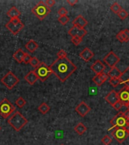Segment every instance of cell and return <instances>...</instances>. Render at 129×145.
I'll return each mask as SVG.
<instances>
[{"label":"cell","mask_w":129,"mask_h":145,"mask_svg":"<svg viewBox=\"0 0 129 145\" xmlns=\"http://www.w3.org/2000/svg\"><path fill=\"white\" fill-rule=\"evenodd\" d=\"M52 74H54L61 82H65L77 70V67L68 57L57 58L50 66Z\"/></svg>","instance_id":"obj_1"},{"label":"cell","mask_w":129,"mask_h":145,"mask_svg":"<svg viewBox=\"0 0 129 145\" xmlns=\"http://www.w3.org/2000/svg\"><path fill=\"white\" fill-rule=\"evenodd\" d=\"M8 123L13 128L15 131H19L28 123V120L24 117L19 111H15L10 117L8 119Z\"/></svg>","instance_id":"obj_2"},{"label":"cell","mask_w":129,"mask_h":145,"mask_svg":"<svg viewBox=\"0 0 129 145\" xmlns=\"http://www.w3.org/2000/svg\"><path fill=\"white\" fill-rule=\"evenodd\" d=\"M32 12L40 20H44L51 12V9L45 4V2L39 1L32 9Z\"/></svg>","instance_id":"obj_3"},{"label":"cell","mask_w":129,"mask_h":145,"mask_svg":"<svg viewBox=\"0 0 129 145\" xmlns=\"http://www.w3.org/2000/svg\"><path fill=\"white\" fill-rule=\"evenodd\" d=\"M34 72L38 77V79L41 82L46 81L48 77L51 76V75L52 74L50 66H48L45 62H40V64L35 68Z\"/></svg>","instance_id":"obj_4"},{"label":"cell","mask_w":129,"mask_h":145,"mask_svg":"<svg viewBox=\"0 0 129 145\" xmlns=\"http://www.w3.org/2000/svg\"><path fill=\"white\" fill-rule=\"evenodd\" d=\"M15 106L9 101L8 99L4 98L0 101V115L4 119H8L15 112Z\"/></svg>","instance_id":"obj_5"},{"label":"cell","mask_w":129,"mask_h":145,"mask_svg":"<svg viewBox=\"0 0 129 145\" xmlns=\"http://www.w3.org/2000/svg\"><path fill=\"white\" fill-rule=\"evenodd\" d=\"M5 27L13 35L17 36L20 33V30L24 27V24H23L20 18H14L10 19L8 22L5 24Z\"/></svg>","instance_id":"obj_6"},{"label":"cell","mask_w":129,"mask_h":145,"mask_svg":"<svg viewBox=\"0 0 129 145\" xmlns=\"http://www.w3.org/2000/svg\"><path fill=\"white\" fill-rule=\"evenodd\" d=\"M20 82V79L16 76L12 72L9 71L1 79V82L8 89H12L15 87Z\"/></svg>","instance_id":"obj_7"},{"label":"cell","mask_w":129,"mask_h":145,"mask_svg":"<svg viewBox=\"0 0 129 145\" xmlns=\"http://www.w3.org/2000/svg\"><path fill=\"white\" fill-rule=\"evenodd\" d=\"M112 129L113 130L111 131V135L120 144L124 142V140H126V138L129 136V131L126 128L115 127V128H112Z\"/></svg>","instance_id":"obj_8"},{"label":"cell","mask_w":129,"mask_h":145,"mask_svg":"<svg viewBox=\"0 0 129 145\" xmlns=\"http://www.w3.org/2000/svg\"><path fill=\"white\" fill-rule=\"evenodd\" d=\"M128 120L124 117L123 112L118 113L114 117L110 120V123L112 125V128L120 127V128H125L127 125Z\"/></svg>","instance_id":"obj_9"},{"label":"cell","mask_w":129,"mask_h":145,"mask_svg":"<svg viewBox=\"0 0 129 145\" xmlns=\"http://www.w3.org/2000/svg\"><path fill=\"white\" fill-rule=\"evenodd\" d=\"M103 61L106 65L112 68L113 67H115V65L119 62L120 58L113 52H109L106 56L104 57Z\"/></svg>","instance_id":"obj_10"},{"label":"cell","mask_w":129,"mask_h":145,"mask_svg":"<svg viewBox=\"0 0 129 145\" xmlns=\"http://www.w3.org/2000/svg\"><path fill=\"white\" fill-rule=\"evenodd\" d=\"M118 95L119 99L123 104V106H126L129 104V87L124 86L118 92Z\"/></svg>","instance_id":"obj_11"},{"label":"cell","mask_w":129,"mask_h":145,"mask_svg":"<svg viewBox=\"0 0 129 145\" xmlns=\"http://www.w3.org/2000/svg\"><path fill=\"white\" fill-rule=\"evenodd\" d=\"M77 113L81 117H85L91 111V107L85 101L80 102L75 109Z\"/></svg>","instance_id":"obj_12"},{"label":"cell","mask_w":129,"mask_h":145,"mask_svg":"<svg viewBox=\"0 0 129 145\" xmlns=\"http://www.w3.org/2000/svg\"><path fill=\"white\" fill-rule=\"evenodd\" d=\"M68 34L71 37L77 36V37H80V38L82 39L87 34V30L85 29H81L79 27L72 26V28H70V30L68 31Z\"/></svg>","instance_id":"obj_13"},{"label":"cell","mask_w":129,"mask_h":145,"mask_svg":"<svg viewBox=\"0 0 129 145\" xmlns=\"http://www.w3.org/2000/svg\"><path fill=\"white\" fill-rule=\"evenodd\" d=\"M104 99L107 103L110 104L111 106H113V104H115L118 101H119V95H118V92L115 91V90H112L110 92H109L107 95H106V97H104Z\"/></svg>","instance_id":"obj_14"},{"label":"cell","mask_w":129,"mask_h":145,"mask_svg":"<svg viewBox=\"0 0 129 145\" xmlns=\"http://www.w3.org/2000/svg\"><path fill=\"white\" fill-rule=\"evenodd\" d=\"M91 69L96 75L100 74L104 72V70H105V65L102 63V61L97 60L91 66Z\"/></svg>","instance_id":"obj_15"},{"label":"cell","mask_w":129,"mask_h":145,"mask_svg":"<svg viewBox=\"0 0 129 145\" xmlns=\"http://www.w3.org/2000/svg\"><path fill=\"white\" fill-rule=\"evenodd\" d=\"M72 24L74 27H79L81 29H85V27L88 25V21L83 16L78 15L74 20H72Z\"/></svg>","instance_id":"obj_16"},{"label":"cell","mask_w":129,"mask_h":145,"mask_svg":"<svg viewBox=\"0 0 129 145\" xmlns=\"http://www.w3.org/2000/svg\"><path fill=\"white\" fill-rule=\"evenodd\" d=\"M94 56V52L88 48H85L80 53H79V57H81L83 61L85 62H88Z\"/></svg>","instance_id":"obj_17"},{"label":"cell","mask_w":129,"mask_h":145,"mask_svg":"<svg viewBox=\"0 0 129 145\" xmlns=\"http://www.w3.org/2000/svg\"><path fill=\"white\" fill-rule=\"evenodd\" d=\"M108 79L109 77L107 74H106L105 72H102L100 74L94 76L93 77L92 80L97 86H101Z\"/></svg>","instance_id":"obj_18"},{"label":"cell","mask_w":129,"mask_h":145,"mask_svg":"<svg viewBox=\"0 0 129 145\" xmlns=\"http://www.w3.org/2000/svg\"><path fill=\"white\" fill-rule=\"evenodd\" d=\"M24 79L30 85V86H33L34 84L36 83L37 80H38V77L36 75L34 70H31L27 73L24 76Z\"/></svg>","instance_id":"obj_19"},{"label":"cell","mask_w":129,"mask_h":145,"mask_svg":"<svg viewBox=\"0 0 129 145\" xmlns=\"http://www.w3.org/2000/svg\"><path fill=\"white\" fill-rule=\"evenodd\" d=\"M122 72H121L118 67H113L110 68V70H109V72H107V76L110 79V78H120L122 76Z\"/></svg>","instance_id":"obj_20"},{"label":"cell","mask_w":129,"mask_h":145,"mask_svg":"<svg viewBox=\"0 0 129 145\" xmlns=\"http://www.w3.org/2000/svg\"><path fill=\"white\" fill-rule=\"evenodd\" d=\"M25 48H27V50H28L29 52H34L37 48H38V43L36 42V41L33 40V39H30L29 42H27L25 45Z\"/></svg>","instance_id":"obj_21"},{"label":"cell","mask_w":129,"mask_h":145,"mask_svg":"<svg viewBox=\"0 0 129 145\" xmlns=\"http://www.w3.org/2000/svg\"><path fill=\"white\" fill-rule=\"evenodd\" d=\"M24 54L25 52H23L21 48H19V49L17 50V51L14 53L13 57L18 63H22Z\"/></svg>","instance_id":"obj_22"},{"label":"cell","mask_w":129,"mask_h":145,"mask_svg":"<svg viewBox=\"0 0 129 145\" xmlns=\"http://www.w3.org/2000/svg\"><path fill=\"white\" fill-rule=\"evenodd\" d=\"M21 14V12H20L19 10H18L15 6H12L11 8L9 9L8 12H7V15L8 16L10 19L11 18H19Z\"/></svg>","instance_id":"obj_23"},{"label":"cell","mask_w":129,"mask_h":145,"mask_svg":"<svg viewBox=\"0 0 129 145\" xmlns=\"http://www.w3.org/2000/svg\"><path fill=\"white\" fill-rule=\"evenodd\" d=\"M120 79L122 80V84H124V86L129 87V67L124 72H122Z\"/></svg>","instance_id":"obj_24"},{"label":"cell","mask_w":129,"mask_h":145,"mask_svg":"<svg viewBox=\"0 0 129 145\" xmlns=\"http://www.w3.org/2000/svg\"><path fill=\"white\" fill-rule=\"evenodd\" d=\"M74 130L79 135H82L87 131V127L82 122H79L74 127Z\"/></svg>","instance_id":"obj_25"},{"label":"cell","mask_w":129,"mask_h":145,"mask_svg":"<svg viewBox=\"0 0 129 145\" xmlns=\"http://www.w3.org/2000/svg\"><path fill=\"white\" fill-rule=\"evenodd\" d=\"M50 109H51L50 108V106H48L46 103H45V102L42 103L38 107V111H39L41 113H42V114H46V113L50 110Z\"/></svg>","instance_id":"obj_26"},{"label":"cell","mask_w":129,"mask_h":145,"mask_svg":"<svg viewBox=\"0 0 129 145\" xmlns=\"http://www.w3.org/2000/svg\"><path fill=\"white\" fill-rule=\"evenodd\" d=\"M109 83L110 84L113 88H115L119 85L122 84V80L120 78H110L109 79Z\"/></svg>","instance_id":"obj_27"},{"label":"cell","mask_w":129,"mask_h":145,"mask_svg":"<svg viewBox=\"0 0 129 145\" xmlns=\"http://www.w3.org/2000/svg\"><path fill=\"white\" fill-rule=\"evenodd\" d=\"M110 9L113 13L117 14H118V13H119L122 8V6H121L119 3H117V2H114V3L110 6Z\"/></svg>","instance_id":"obj_28"},{"label":"cell","mask_w":129,"mask_h":145,"mask_svg":"<svg viewBox=\"0 0 129 145\" xmlns=\"http://www.w3.org/2000/svg\"><path fill=\"white\" fill-rule=\"evenodd\" d=\"M15 104L16 105L18 106V107H20V108H22L23 106L26 105L27 104V101H25L22 97H19L18 99L15 101Z\"/></svg>","instance_id":"obj_29"},{"label":"cell","mask_w":129,"mask_h":145,"mask_svg":"<svg viewBox=\"0 0 129 145\" xmlns=\"http://www.w3.org/2000/svg\"><path fill=\"white\" fill-rule=\"evenodd\" d=\"M29 64H30L33 67L36 68L39 64H40V61H39V60H38L37 57H32L31 60L29 61Z\"/></svg>","instance_id":"obj_30"},{"label":"cell","mask_w":129,"mask_h":145,"mask_svg":"<svg viewBox=\"0 0 129 145\" xmlns=\"http://www.w3.org/2000/svg\"><path fill=\"white\" fill-rule=\"evenodd\" d=\"M69 21H70V18L68 16H60L58 18V22L63 26L66 24Z\"/></svg>","instance_id":"obj_31"},{"label":"cell","mask_w":129,"mask_h":145,"mask_svg":"<svg viewBox=\"0 0 129 145\" xmlns=\"http://www.w3.org/2000/svg\"><path fill=\"white\" fill-rule=\"evenodd\" d=\"M101 141L104 145H109L112 143V138L110 136L105 135L101 139Z\"/></svg>","instance_id":"obj_32"},{"label":"cell","mask_w":129,"mask_h":145,"mask_svg":"<svg viewBox=\"0 0 129 145\" xmlns=\"http://www.w3.org/2000/svg\"><path fill=\"white\" fill-rule=\"evenodd\" d=\"M118 16L119 17V18L121 20H124V19H126V18H128V13L125 10H124V9H122V10L118 13Z\"/></svg>","instance_id":"obj_33"},{"label":"cell","mask_w":129,"mask_h":145,"mask_svg":"<svg viewBox=\"0 0 129 145\" xmlns=\"http://www.w3.org/2000/svg\"><path fill=\"white\" fill-rule=\"evenodd\" d=\"M57 58H59V59L66 58V57H67V53H66V52L64 50L61 49V50H60L58 52H57Z\"/></svg>","instance_id":"obj_34"},{"label":"cell","mask_w":129,"mask_h":145,"mask_svg":"<svg viewBox=\"0 0 129 145\" xmlns=\"http://www.w3.org/2000/svg\"><path fill=\"white\" fill-rule=\"evenodd\" d=\"M71 42H72V44L75 45H79L80 43L82 42V39L80 38V37H77V36H75V37H72L71 38Z\"/></svg>","instance_id":"obj_35"},{"label":"cell","mask_w":129,"mask_h":145,"mask_svg":"<svg viewBox=\"0 0 129 145\" xmlns=\"http://www.w3.org/2000/svg\"><path fill=\"white\" fill-rule=\"evenodd\" d=\"M115 37H116V39H117L120 42H125L124 35H123V33H122V30H121L119 33H118L116 34Z\"/></svg>","instance_id":"obj_36"},{"label":"cell","mask_w":129,"mask_h":145,"mask_svg":"<svg viewBox=\"0 0 129 145\" xmlns=\"http://www.w3.org/2000/svg\"><path fill=\"white\" fill-rule=\"evenodd\" d=\"M31 58L32 57L30 56V54L25 52L24 57H23V63H24L25 64H28V63H29V61H30Z\"/></svg>","instance_id":"obj_37"},{"label":"cell","mask_w":129,"mask_h":145,"mask_svg":"<svg viewBox=\"0 0 129 145\" xmlns=\"http://www.w3.org/2000/svg\"><path fill=\"white\" fill-rule=\"evenodd\" d=\"M113 107V108L115 109V110H119L120 109L122 108V106H123V104H122V102L120 101H118L117 102H116V103H115V104H114L113 105V106H112Z\"/></svg>","instance_id":"obj_38"},{"label":"cell","mask_w":129,"mask_h":145,"mask_svg":"<svg viewBox=\"0 0 129 145\" xmlns=\"http://www.w3.org/2000/svg\"><path fill=\"white\" fill-rule=\"evenodd\" d=\"M68 11L65 8H61L58 10V14L60 16H67Z\"/></svg>","instance_id":"obj_39"},{"label":"cell","mask_w":129,"mask_h":145,"mask_svg":"<svg viewBox=\"0 0 129 145\" xmlns=\"http://www.w3.org/2000/svg\"><path fill=\"white\" fill-rule=\"evenodd\" d=\"M122 33H123V35H124V41H125V42H128L129 41V29H123V30H122Z\"/></svg>","instance_id":"obj_40"},{"label":"cell","mask_w":129,"mask_h":145,"mask_svg":"<svg viewBox=\"0 0 129 145\" xmlns=\"http://www.w3.org/2000/svg\"><path fill=\"white\" fill-rule=\"evenodd\" d=\"M55 3H56V2H55L54 0H46L45 2V4L49 8L54 6V5H55Z\"/></svg>","instance_id":"obj_41"},{"label":"cell","mask_w":129,"mask_h":145,"mask_svg":"<svg viewBox=\"0 0 129 145\" xmlns=\"http://www.w3.org/2000/svg\"><path fill=\"white\" fill-rule=\"evenodd\" d=\"M66 2L71 6H74L75 5L78 3V0H67Z\"/></svg>","instance_id":"obj_42"},{"label":"cell","mask_w":129,"mask_h":145,"mask_svg":"<svg viewBox=\"0 0 129 145\" xmlns=\"http://www.w3.org/2000/svg\"><path fill=\"white\" fill-rule=\"evenodd\" d=\"M123 113H124V117L126 118L127 120H129V110H126L124 111Z\"/></svg>","instance_id":"obj_43"},{"label":"cell","mask_w":129,"mask_h":145,"mask_svg":"<svg viewBox=\"0 0 129 145\" xmlns=\"http://www.w3.org/2000/svg\"><path fill=\"white\" fill-rule=\"evenodd\" d=\"M129 131V120H128V122H127V125H126V127H125Z\"/></svg>","instance_id":"obj_44"},{"label":"cell","mask_w":129,"mask_h":145,"mask_svg":"<svg viewBox=\"0 0 129 145\" xmlns=\"http://www.w3.org/2000/svg\"><path fill=\"white\" fill-rule=\"evenodd\" d=\"M126 106L127 110H129V104H127V105H126V106Z\"/></svg>","instance_id":"obj_45"},{"label":"cell","mask_w":129,"mask_h":145,"mask_svg":"<svg viewBox=\"0 0 129 145\" xmlns=\"http://www.w3.org/2000/svg\"><path fill=\"white\" fill-rule=\"evenodd\" d=\"M0 130H1V127H0Z\"/></svg>","instance_id":"obj_46"},{"label":"cell","mask_w":129,"mask_h":145,"mask_svg":"<svg viewBox=\"0 0 129 145\" xmlns=\"http://www.w3.org/2000/svg\"><path fill=\"white\" fill-rule=\"evenodd\" d=\"M61 145H64V144H61Z\"/></svg>","instance_id":"obj_47"}]
</instances>
